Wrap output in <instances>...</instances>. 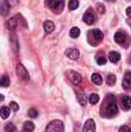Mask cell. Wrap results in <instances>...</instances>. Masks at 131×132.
Wrapping results in <instances>:
<instances>
[{"instance_id": "cell-1", "label": "cell", "mask_w": 131, "mask_h": 132, "mask_svg": "<svg viewBox=\"0 0 131 132\" xmlns=\"http://www.w3.org/2000/svg\"><path fill=\"white\" fill-rule=\"evenodd\" d=\"M117 113H118V106H117L116 99H114L113 95H108L105 97L104 106L102 108V114H104L105 117L111 118V117H114Z\"/></svg>"}, {"instance_id": "cell-2", "label": "cell", "mask_w": 131, "mask_h": 132, "mask_svg": "<svg viewBox=\"0 0 131 132\" xmlns=\"http://www.w3.org/2000/svg\"><path fill=\"white\" fill-rule=\"evenodd\" d=\"M87 40H89V43L93 45V46H96V45H99V43L103 40V32H102L100 30L89 31V34H87Z\"/></svg>"}, {"instance_id": "cell-3", "label": "cell", "mask_w": 131, "mask_h": 132, "mask_svg": "<svg viewBox=\"0 0 131 132\" xmlns=\"http://www.w3.org/2000/svg\"><path fill=\"white\" fill-rule=\"evenodd\" d=\"M45 131L46 132H63L64 131V125H63L62 121L55 119V121H51L46 126V130Z\"/></svg>"}, {"instance_id": "cell-4", "label": "cell", "mask_w": 131, "mask_h": 132, "mask_svg": "<svg viewBox=\"0 0 131 132\" xmlns=\"http://www.w3.org/2000/svg\"><path fill=\"white\" fill-rule=\"evenodd\" d=\"M46 5H48V8H50L51 10L60 12V10H63L64 0H46Z\"/></svg>"}, {"instance_id": "cell-5", "label": "cell", "mask_w": 131, "mask_h": 132, "mask_svg": "<svg viewBox=\"0 0 131 132\" xmlns=\"http://www.w3.org/2000/svg\"><path fill=\"white\" fill-rule=\"evenodd\" d=\"M114 41L117 43V44H121L124 45L125 44V47H127L129 46V37H127V35L125 34V32H122V31H118L116 35H114Z\"/></svg>"}, {"instance_id": "cell-6", "label": "cell", "mask_w": 131, "mask_h": 132, "mask_svg": "<svg viewBox=\"0 0 131 132\" xmlns=\"http://www.w3.org/2000/svg\"><path fill=\"white\" fill-rule=\"evenodd\" d=\"M17 75H18V77H19L22 81H28V80H30V76H28L27 69H26L25 65H22L21 63L17 64Z\"/></svg>"}, {"instance_id": "cell-7", "label": "cell", "mask_w": 131, "mask_h": 132, "mask_svg": "<svg viewBox=\"0 0 131 132\" xmlns=\"http://www.w3.org/2000/svg\"><path fill=\"white\" fill-rule=\"evenodd\" d=\"M67 75H68V78L72 81V84H75V85H80L81 84V75H79L77 72L70 71Z\"/></svg>"}, {"instance_id": "cell-8", "label": "cell", "mask_w": 131, "mask_h": 132, "mask_svg": "<svg viewBox=\"0 0 131 132\" xmlns=\"http://www.w3.org/2000/svg\"><path fill=\"white\" fill-rule=\"evenodd\" d=\"M82 19H84V22L86 23V24H93L94 22H95V15H94V13L91 12V10H87L86 13L84 14V17H82Z\"/></svg>"}, {"instance_id": "cell-9", "label": "cell", "mask_w": 131, "mask_h": 132, "mask_svg": "<svg viewBox=\"0 0 131 132\" xmlns=\"http://www.w3.org/2000/svg\"><path fill=\"white\" fill-rule=\"evenodd\" d=\"M82 132H95V122L93 119H87L84 125Z\"/></svg>"}, {"instance_id": "cell-10", "label": "cell", "mask_w": 131, "mask_h": 132, "mask_svg": "<svg viewBox=\"0 0 131 132\" xmlns=\"http://www.w3.org/2000/svg\"><path fill=\"white\" fill-rule=\"evenodd\" d=\"M66 55H67L70 59L76 60V59L80 58V51H79L77 49H67V50H66Z\"/></svg>"}, {"instance_id": "cell-11", "label": "cell", "mask_w": 131, "mask_h": 132, "mask_svg": "<svg viewBox=\"0 0 131 132\" xmlns=\"http://www.w3.org/2000/svg\"><path fill=\"white\" fill-rule=\"evenodd\" d=\"M121 106L124 110H130L131 109V97L130 96H124L121 100Z\"/></svg>"}, {"instance_id": "cell-12", "label": "cell", "mask_w": 131, "mask_h": 132, "mask_svg": "<svg viewBox=\"0 0 131 132\" xmlns=\"http://www.w3.org/2000/svg\"><path fill=\"white\" fill-rule=\"evenodd\" d=\"M108 59H109L112 63H117V62H120L121 55H120V53H117V51H111L109 55H108Z\"/></svg>"}, {"instance_id": "cell-13", "label": "cell", "mask_w": 131, "mask_h": 132, "mask_svg": "<svg viewBox=\"0 0 131 132\" xmlns=\"http://www.w3.org/2000/svg\"><path fill=\"white\" fill-rule=\"evenodd\" d=\"M9 12H10V5L8 4L6 0H3V3H1V14L5 17V15H8Z\"/></svg>"}, {"instance_id": "cell-14", "label": "cell", "mask_w": 131, "mask_h": 132, "mask_svg": "<svg viewBox=\"0 0 131 132\" xmlns=\"http://www.w3.org/2000/svg\"><path fill=\"white\" fill-rule=\"evenodd\" d=\"M34 128H35V125H34L32 122H25L22 132H32L34 131Z\"/></svg>"}, {"instance_id": "cell-15", "label": "cell", "mask_w": 131, "mask_h": 132, "mask_svg": "<svg viewBox=\"0 0 131 132\" xmlns=\"http://www.w3.org/2000/svg\"><path fill=\"white\" fill-rule=\"evenodd\" d=\"M44 28H45L46 32H53L54 28H55V26H54V23H53L51 21H46V22L44 23Z\"/></svg>"}, {"instance_id": "cell-16", "label": "cell", "mask_w": 131, "mask_h": 132, "mask_svg": "<svg viewBox=\"0 0 131 132\" xmlns=\"http://www.w3.org/2000/svg\"><path fill=\"white\" fill-rule=\"evenodd\" d=\"M91 81H93L95 85H102V82H103V78H102V76H100V75H98V73H94V75H91Z\"/></svg>"}, {"instance_id": "cell-17", "label": "cell", "mask_w": 131, "mask_h": 132, "mask_svg": "<svg viewBox=\"0 0 131 132\" xmlns=\"http://www.w3.org/2000/svg\"><path fill=\"white\" fill-rule=\"evenodd\" d=\"M77 99H79V103L81 104V105H85L87 101L86 99V95L84 94V92H77Z\"/></svg>"}, {"instance_id": "cell-18", "label": "cell", "mask_w": 131, "mask_h": 132, "mask_svg": "<svg viewBox=\"0 0 131 132\" xmlns=\"http://www.w3.org/2000/svg\"><path fill=\"white\" fill-rule=\"evenodd\" d=\"M9 116H10V108L3 106V108H1V118H3V119H6Z\"/></svg>"}, {"instance_id": "cell-19", "label": "cell", "mask_w": 131, "mask_h": 132, "mask_svg": "<svg viewBox=\"0 0 131 132\" xmlns=\"http://www.w3.org/2000/svg\"><path fill=\"white\" fill-rule=\"evenodd\" d=\"M70 36L73 37V39L79 37V36H80V28H77V27H72L71 31H70Z\"/></svg>"}, {"instance_id": "cell-20", "label": "cell", "mask_w": 131, "mask_h": 132, "mask_svg": "<svg viewBox=\"0 0 131 132\" xmlns=\"http://www.w3.org/2000/svg\"><path fill=\"white\" fill-rule=\"evenodd\" d=\"M114 84H116V76L114 75H108L107 76V85L113 86Z\"/></svg>"}, {"instance_id": "cell-21", "label": "cell", "mask_w": 131, "mask_h": 132, "mask_svg": "<svg viewBox=\"0 0 131 132\" xmlns=\"http://www.w3.org/2000/svg\"><path fill=\"white\" fill-rule=\"evenodd\" d=\"M9 84H10V81H9V77H8L6 75H4V76L1 77V80H0V85H1L3 87H6Z\"/></svg>"}, {"instance_id": "cell-22", "label": "cell", "mask_w": 131, "mask_h": 132, "mask_svg": "<svg viewBox=\"0 0 131 132\" xmlns=\"http://www.w3.org/2000/svg\"><path fill=\"white\" fill-rule=\"evenodd\" d=\"M89 101H90V104H96L98 101H99V95L98 94H91L90 96H89Z\"/></svg>"}, {"instance_id": "cell-23", "label": "cell", "mask_w": 131, "mask_h": 132, "mask_svg": "<svg viewBox=\"0 0 131 132\" xmlns=\"http://www.w3.org/2000/svg\"><path fill=\"white\" fill-rule=\"evenodd\" d=\"M68 8H70V10H75V9H77V8H79V0H70V3H68Z\"/></svg>"}, {"instance_id": "cell-24", "label": "cell", "mask_w": 131, "mask_h": 132, "mask_svg": "<svg viewBox=\"0 0 131 132\" xmlns=\"http://www.w3.org/2000/svg\"><path fill=\"white\" fill-rule=\"evenodd\" d=\"M16 26H17V18H12V19L8 21V27H9L10 30H14Z\"/></svg>"}, {"instance_id": "cell-25", "label": "cell", "mask_w": 131, "mask_h": 132, "mask_svg": "<svg viewBox=\"0 0 131 132\" xmlns=\"http://www.w3.org/2000/svg\"><path fill=\"white\" fill-rule=\"evenodd\" d=\"M4 130H5V132H14L16 131V127H14L13 123H6L5 127H4Z\"/></svg>"}, {"instance_id": "cell-26", "label": "cell", "mask_w": 131, "mask_h": 132, "mask_svg": "<svg viewBox=\"0 0 131 132\" xmlns=\"http://www.w3.org/2000/svg\"><path fill=\"white\" fill-rule=\"evenodd\" d=\"M37 116H39V113H37V110H36V109L31 108V109L28 110V117H31V118H36Z\"/></svg>"}, {"instance_id": "cell-27", "label": "cell", "mask_w": 131, "mask_h": 132, "mask_svg": "<svg viewBox=\"0 0 131 132\" xmlns=\"http://www.w3.org/2000/svg\"><path fill=\"white\" fill-rule=\"evenodd\" d=\"M122 87L126 88V90H130L131 88V81H127V80L124 78V81H122Z\"/></svg>"}, {"instance_id": "cell-28", "label": "cell", "mask_w": 131, "mask_h": 132, "mask_svg": "<svg viewBox=\"0 0 131 132\" xmlns=\"http://www.w3.org/2000/svg\"><path fill=\"white\" fill-rule=\"evenodd\" d=\"M96 62H98V64L103 65V64L107 63V58H105V56H98V58H96Z\"/></svg>"}, {"instance_id": "cell-29", "label": "cell", "mask_w": 131, "mask_h": 132, "mask_svg": "<svg viewBox=\"0 0 131 132\" xmlns=\"http://www.w3.org/2000/svg\"><path fill=\"white\" fill-rule=\"evenodd\" d=\"M9 105H10V109H13L14 112H17V110L19 109V106H18V104H17L16 101H12V103H10Z\"/></svg>"}, {"instance_id": "cell-30", "label": "cell", "mask_w": 131, "mask_h": 132, "mask_svg": "<svg viewBox=\"0 0 131 132\" xmlns=\"http://www.w3.org/2000/svg\"><path fill=\"white\" fill-rule=\"evenodd\" d=\"M118 132H131V131H130V128H129L127 126H121L120 130H118Z\"/></svg>"}, {"instance_id": "cell-31", "label": "cell", "mask_w": 131, "mask_h": 132, "mask_svg": "<svg viewBox=\"0 0 131 132\" xmlns=\"http://www.w3.org/2000/svg\"><path fill=\"white\" fill-rule=\"evenodd\" d=\"M104 10H105V9H104V6H103L102 4H99V5H98V12H99L100 14H103V13H104Z\"/></svg>"}, {"instance_id": "cell-32", "label": "cell", "mask_w": 131, "mask_h": 132, "mask_svg": "<svg viewBox=\"0 0 131 132\" xmlns=\"http://www.w3.org/2000/svg\"><path fill=\"white\" fill-rule=\"evenodd\" d=\"M13 46H14V50L17 51V39H16L14 35H13Z\"/></svg>"}, {"instance_id": "cell-33", "label": "cell", "mask_w": 131, "mask_h": 132, "mask_svg": "<svg viewBox=\"0 0 131 132\" xmlns=\"http://www.w3.org/2000/svg\"><path fill=\"white\" fill-rule=\"evenodd\" d=\"M125 80H127V81H131V71H130V72H127V73L125 75Z\"/></svg>"}, {"instance_id": "cell-34", "label": "cell", "mask_w": 131, "mask_h": 132, "mask_svg": "<svg viewBox=\"0 0 131 132\" xmlns=\"http://www.w3.org/2000/svg\"><path fill=\"white\" fill-rule=\"evenodd\" d=\"M126 14H127L129 18H131V6H129V8L126 9Z\"/></svg>"}, {"instance_id": "cell-35", "label": "cell", "mask_w": 131, "mask_h": 132, "mask_svg": "<svg viewBox=\"0 0 131 132\" xmlns=\"http://www.w3.org/2000/svg\"><path fill=\"white\" fill-rule=\"evenodd\" d=\"M127 23H129V26L131 27V19H129V21H127Z\"/></svg>"}, {"instance_id": "cell-36", "label": "cell", "mask_w": 131, "mask_h": 132, "mask_svg": "<svg viewBox=\"0 0 131 132\" xmlns=\"http://www.w3.org/2000/svg\"><path fill=\"white\" fill-rule=\"evenodd\" d=\"M130 63H131V56H130Z\"/></svg>"}]
</instances>
